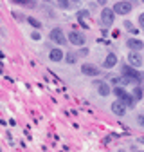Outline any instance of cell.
Segmentation results:
<instances>
[{
    "label": "cell",
    "instance_id": "cell-1",
    "mask_svg": "<svg viewBox=\"0 0 144 152\" xmlns=\"http://www.w3.org/2000/svg\"><path fill=\"white\" fill-rule=\"evenodd\" d=\"M114 20H115V11H114V7L112 9H103L101 11V22H103V26H106V27H110L112 24H114Z\"/></svg>",
    "mask_w": 144,
    "mask_h": 152
},
{
    "label": "cell",
    "instance_id": "cell-2",
    "mask_svg": "<svg viewBox=\"0 0 144 152\" xmlns=\"http://www.w3.org/2000/svg\"><path fill=\"white\" fill-rule=\"evenodd\" d=\"M50 40L54 42V44H58V45H63L65 42H67V38H65V33L60 29V27H54L52 31H50Z\"/></svg>",
    "mask_w": 144,
    "mask_h": 152
},
{
    "label": "cell",
    "instance_id": "cell-3",
    "mask_svg": "<svg viewBox=\"0 0 144 152\" xmlns=\"http://www.w3.org/2000/svg\"><path fill=\"white\" fill-rule=\"evenodd\" d=\"M68 42H70L72 45H78V47H81V45L85 44V36H83V33L70 31V33H68Z\"/></svg>",
    "mask_w": 144,
    "mask_h": 152
},
{
    "label": "cell",
    "instance_id": "cell-4",
    "mask_svg": "<svg viewBox=\"0 0 144 152\" xmlns=\"http://www.w3.org/2000/svg\"><path fill=\"white\" fill-rule=\"evenodd\" d=\"M121 71H122V76H130V78H135L137 82L142 78V74H140L139 71H135V69H133V65H124V64H122Z\"/></svg>",
    "mask_w": 144,
    "mask_h": 152
},
{
    "label": "cell",
    "instance_id": "cell-5",
    "mask_svg": "<svg viewBox=\"0 0 144 152\" xmlns=\"http://www.w3.org/2000/svg\"><path fill=\"white\" fill-rule=\"evenodd\" d=\"M126 109H128V105H126L122 100H117L112 103V112L115 114V116H124L126 114Z\"/></svg>",
    "mask_w": 144,
    "mask_h": 152
},
{
    "label": "cell",
    "instance_id": "cell-6",
    "mask_svg": "<svg viewBox=\"0 0 144 152\" xmlns=\"http://www.w3.org/2000/svg\"><path fill=\"white\" fill-rule=\"evenodd\" d=\"M114 11H115V15H128L132 11V4L130 2H117L114 6Z\"/></svg>",
    "mask_w": 144,
    "mask_h": 152
},
{
    "label": "cell",
    "instance_id": "cell-7",
    "mask_svg": "<svg viewBox=\"0 0 144 152\" xmlns=\"http://www.w3.org/2000/svg\"><path fill=\"white\" fill-rule=\"evenodd\" d=\"M128 62H130L133 67H140V65H142V56H140V53H139V51H132V53L128 54Z\"/></svg>",
    "mask_w": 144,
    "mask_h": 152
},
{
    "label": "cell",
    "instance_id": "cell-8",
    "mask_svg": "<svg viewBox=\"0 0 144 152\" xmlns=\"http://www.w3.org/2000/svg\"><path fill=\"white\" fill-rule=\"evenodd\" d=\"M81 72L85 76H97L99 74V69L96 65H92V64H83L81 65Z\"/></svg>",
    "mask_w": 144,
    "mask_h": 152
},
{
    "label": "cell",
    "instance_id": "cell-9",
    "mask_svg": "<svg viewBox=\"0 0 144 152\" xmlns=\"http://www.w3.org/2000/svg\"><path fill=\"white\" fill-rule=\"evenodd\" d=\"M126 45H128V49H132V51H142V47H144L142 40H139V38H128Z\"/></svg>",
    "mask_w": 144,
    "mask_h": 152
},
{
    "label": "cell",
    "instance_id": "cell-10",
    "mask_svg": "<svg viewBox=\"0 0 144 152\" xmlns=\"http://www.w3.org/2000/svg\"><path fill=\"white\" fill-rule=\"evenodd\" d=\"M115 65H117V56H115V53H108V56H106L104 62H103V67L112 69V67H115Z\"/></svg>",
    "mask_w": 144,
    "mask_h": 152
},
{
    "label": "cell",
    "instance_id": "cell-11",
    "mask_svg": "<svg viewBox=\"0 0 144 152\" xmlns=\"http://www.w3.org/2000/svg\"><path fill=\"white\" fill-rule=\"evenodd\" d=\"M49 58H50V62H61L63 60V51L61 49H50V53H49Z\"/></svg>",
    "mask_w": 144,
    "mask_h": 152
},
{
    "label": "cell",
    "instance_id": "cell-12",
    "mask_svg": "<svg viewBox=\"0 0 144 152\" xmlns=\"http://www.w3.org/2000/svg\"><path fill=\"white\" fill-rule=\"evenodd\" d=\"M97 92H99V96H108V94H110V87H108V83L97 82Z\"/></svg>",
    "mask_w": 144,
    "mask_h": 152
},
{
    "label": "cell",
    "instance_id": "cell-13",
    "mask_svg": "<svg viewBox=\"0 0 144 152\" xmlns=\"http://www.w3.org/2000/svg\"><path fill=\"white\" fill-rule=\"evenodd\" d=\"M13 4H18V6H25V7H29V9H32V7H36V0H11Z\"/></svg>",
    "mask_w": 144,
    "mask_h": 152
},
{
    "label": "cell",
    "instance_id": "cell-14",
    "mask_svg": "<svg viewBox=\"0 0 144 152\" xmlns=\"http://www.w3.org/2000/svg\"><path fill=\"white\" fill-rule=\"evenodd\" d=\"M65 60H67L68 64H76V62H78V53H67V54H65Z\"/></svg>",
    "mask_w": 144,
    "mask_h": 152
},
{
    "label": "cell",
    "instance_id": "cell-15",
    "mask_svg": "<svg viewBox=\"0 0 144 152\" xmlns=\"http://www.w3.org/2000/svg\"><path fill=\"white\" fill-rule=\"evenodd\" d=\"M132 96H133V100H137V102H139V100H142V98H144V92H142V89H140V87H135Z\"/></svg>",
    "mask_w": 144,
    "mask_h": 152
},
{
    "label": "cell",
    "instance_id": "cell-16",
    "mask_svg": "<svg viewBox=\"0 0 144 152\" xmlns=\"http://www.w3.org/2000/svg\"><path fill=\"white\" fill-rule=\"evenodd\" d=\"M27 22H29L32 27H36V29H40V27H42V24L36 20V18H32V16H27Z\"/></svg>",
    "mask_w": 144,
    "mask_h": 152
},
{
    "label": "cell",
    "instance_id": "cell-17",
    "mask_svg": "<svg viewBox=\"0 0 144 152\" xmlns=\"http://www.w3.org/2000/svg\"><path fill=\"white\" fill-rule=\"evenodd\" d=\"M56 2H58V6L61 9H68L70 7V0H56Z\"/></svg>",
    "mask_w": 144,
    "mask_h": 152
},
{
    "label": "cell",
    "instance_id": "cell-18",
    "mask_svg": "<svg viewBox=\"0 0 144 152\" xmlns=\"http://www.w3.org/2000/svg\"><path fill=\"white\" fill-rule=\"evenodd\" d=\"M124 27L128 29V31H132V33H137V29L133 27V24H132V22H124Z\"/></svg>",
    "mask_w": 144,
    "mask_h": 152
},
{
    "label": "cell",
    "instance_id": "cell-19",
    "mask_svg": "<svg viewBox=\"0 0 144 152\" xmlns=\"http://www.w3.org/2000/svg\"><path fill=\"white\" fill-rule=\"evenodd\" d=\"M88 54H90V51H88L86 47H81L79 53H78V56H88Z\"/></svg>",
    "mask_w": 144,
    "mask_h": 152
},
{
    "label": "cell",
    "instance_id": "cell-20",
    "mask_svg": "<svg viewBox=\"0 0 144 152\" xmlns=\"http://www.w3.org/2000/svg\"><path fill=\"white\" fill-rule=\"evenodd\" d=\"M31 38H32V40H36V42H38V40H40L42 36H40V33H38V31H34V33L31 34Z\"/></svg>",
    "mask_w": 144,
    "mask_h": 152
},
{
    "label": "cell",
    "instance_id": "cell-21",
    "mask_svg": "<svg viewBox=\"0 0 144 152\" xmlns=\"http://www.w3.org/2000/svg\"><path fill=\"white\" fill-rule=\"evenodd\" d=\"M139 26L144 29V13H140V16H139Z\"/></svg>",
    "mask_w": 144,
    "mask_h": 152
},
{
    "label": "cell",
    "instance_id": "cell-22",
    "mask_svg": "<svg viewBox=\"0 0 144 152\" xmlns=\"http://www.w3.org/2000/svg\"><path fill=\"white\" fill-rule=\"evenodd\" d=\"M137 123L144 127V116H142V114H139V116H137Z\"/></svg>",
    "mask_w": 144,
    "mask_h": 152
},
{
    "label": "cell",
    "instance_id": "cell-23",
    "mask_svg": "<svg viewBox=\"0 0 144 152\" xmlns=\"http://www.w3.org/2000/svg\"><path fill=\"white\" fill-rule=\"evenodd\" d=\"M97 2H99L101 6H104V4H106V0H97Z\"/></svg>",
    "mask_w": 144,
    "mask_h": 152
},
{
    "label": "cell",
    "instance_id": "cell-24",
    "mask_svg": "<svg viewBox=\"0 0 144 152\" xmlns=\"http://www.w3.org/2000/svg\"><path fill=\"white\" fill-rule=\"evenodd\" d=\"M72 2H81V0H72Z\"/></svg>",
    "mask_w": 144,
    "mask_h": 152
},
{
    "label": "cell",
    "instance_id": "cell-25",
    "mask_svg": "<svg viewBox=\"0 0 144 152\" xmlns=\"http://www.w3.org/2000/svg\"><path fill=\"white\" fill-rule=\"evenodd\" d=\"M142 2H144V0H142Z\"/></svg>",
    "mask_w": 144,
    "mask_h": 152
}]
</instances>
